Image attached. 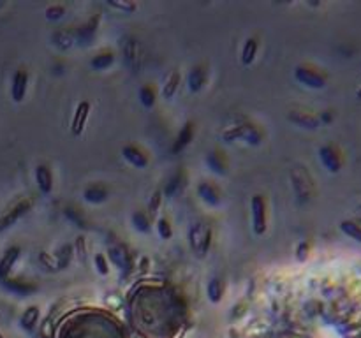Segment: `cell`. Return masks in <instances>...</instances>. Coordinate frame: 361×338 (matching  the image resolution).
I'll return each mask as SVG.
<instances>
[{
    "label": "cell",
    "instance_id": "cell-15",
    "mask_svg": "<svg viewBox=\"0 0 361 338\" xmlns=\"http://www.w3.org/2000/svg\"><path fill=\"white\" fill-rule=\"evenodd\" d=\"M83 197L85 201H88V203H102V201L108 199V191H106L104 187H101V185H92V187L85 189L83 192Z\"/></svg>",
    "mask_w": 361,
    "mask_h": 338
},
{
    "label": "cell",
    "instance_id": "cell-34",
    "mask_svg": "<svg viewBox=\"0 0 361 338\" xmlns=\"http://www.w3.org/2000/svg\"><path fill=\"white\" fill-rule=\"evenodd\" d=\"M64 6H50L46 9V18L48 20H59V18H62L64 16Z\"/></svg>",
    "mask_w": 361,
    "mask_h": 338
},
{
    "label": "cell",
    "instance_id": "cell-14",
    "mask_svg": "<svg viewBox=\"0 0 361 338\" xmlns=\"http://www.w3.org/2000/svg\"><path fill=\"white\" fill-rule=\"evenodd\" d=\"M198 194H199V197L204 201V203L213 204V206L220 204V196H219V192H217V189L212 187L210 183H201L199 187H198Z\"/></svg>",
    "mask_w": 361,
    "mask_h": 338
},
{
    "label": "cell",
    "instance_id": "cell-28",
    "mask_svg": "<svg viewBox=\"0 0 361 338\" xmlns=\"http://www.w3.org/2000/svg\"><path fill=\"white\" fill-rule=\"evenodd\" d=\"M132 224H134V228H136L138 231H141V233H148L150 231L148 217H146L145 213H141V212H134L132 213Z\"/></svg>",
    "mask_w": 361,
    "mask_h": 338
},
{
    "label": "cell",
    "instance_id": "cell-16",
    "mask_svg": "<svg viewBox=\"0 0 361 338\" xmlns=\"http://www.w3.org/2000/svg\"><path fill=\"white\" fill-rule=\"evenodd\" d=\"M204 81H206V71L203 67L192 69L191 74H188V88H191V92H199L203 88Z\"/></svg>",
    "mask_w": 361,
    "mask_h": 338
},
{
    "label": "cell",
    "instance_id": "cell-19",
    "mask_svg": "<svg viewBox=\"0 0 361 338\" xmlns=\"http://www.w3.org/2000/svg\"><path fill=\"white\" fill-rule=\"evenodd\" d=\"M256 53H257V41L254 39H249L247 43H245L243 49H241V62H243L245 65H250L256 59Z\"/></svg>",
    "mask_w": 361,
    "mask_h": 338
},
{
    "label": "cell",
    "instance_id": "cell-32",
    "mask_svg": "<svg viewBox=\"0 0 361 338\" xmlns=\"http://www.w3.org/2000/svg\"><path fill=\"white\" fill-rule=\"evenodd\" d=\"M157 231L162 240H169V238L173 236V229H171L169 222H167L166 218H161V220L157 222Z\"/></svg>",
    "mask_w": 361,
    "mask_h": 338
},
{
    "label": "cell",
    "instance_id": "cell-26",
    "mask_svg": "<svg viewBox=\"0 0 361 338\" xmlns=\"http://www.w3.org/2000/svg\"><path fill=\"white\" fill-rule=\"evenodd\" d=\"M109 259H111L113 265H117L118 268H127L129 266V259H127L125 252L122 249H118V247H115V249H109Z\"/></svg>",
    "mask_w": 361,
    "mask_h": 338
},
{
    "label": "cell",
    "instance_id": "cell-31",
    "mask_svg": "<svg viewBox=\"0 0 361 338\" xmlns=\"http://www.w3.org/2000/svg\"><path fill=\"white\" fill-rule=\"evenodd\" d=\"M180 183H182V173H176V175L167 181L166 189H164V194L166 196H173V194L180 189Z\"/></svg>",
    "mask_w": 361,
    "mask_h": 338
},
{
    "label": "cell",
    "instance_id": "cell-5",
    "mask_svg": "<svg viewBox=\"0 0 361 338\" xmlns=\"http://www.w3.org/2000/svg\"><path fill=\"white\" fill-rule=\"evenodd\" d=\"M30 206H32V201L30 199H23V201H20L18 204L14 206L11 212H7L4 217H0V231H4V229H7V228H11V226H14L16 222L20 220L25 213L30 210Z\"/></svg>",
    "mask_w": 361,
    "mask_h": 338
},
{
    "label": "cell",
    "instance_id": "cell-3",
    "mask_svg": "<svg viewBox=\"0 0 361 338\" xmlns=\"http://www.w3.org/2000/svg\"><path fill=\"white\" fill-rule=\"evenodd\" d=\"M250 210H252V226L256 234H264L266 231V203L261 196H254L250 201Z\"/></svg>",
    "mask_w": 361,
    "mask_h": 338
},
{
    "label": "cell",
    "instance_id": "cell-8",
    "mask_svg": "<svg viewBox=\"0 0 361 338\" xmlns=\"http://www.w3.org/2000/svg\"><path fill=\"white\" fill-rule=\"evenodd\" d=\"M18 257H20V249L18 247H11V249L6 250L4 257L0 259V280L7 278V275L11 273V270H13V266L16 265Z\"/></svg>",
    "mask_w": 361,
    "mask_h": 338
},
{
    "label": "cell",
    "instance_id": "cell-36",
    "mask_svg": "<svg viewBox=\"0 0 361 338\" xmlns=\"http://www.w3.org/2000/svg\"><path fill=\"white\" fill-rule=\"evenodd\" d=\"M342 229L346 231L349 236L356 238V240H361V229L358 228V226L351 224V222H344V224H342Z\"/></svg>",
    "mask_w": 361,
    "mask_h": 338
},
{
    "label": "cell",
    "instance_id": "cell-41",
    "mask_svg": "<svg viewBox=\"0 0 361 338\" xmlns=\"http://www.w3.org/2000/svg\"><path fill=\"white\" fill-rule=\"evenodd\" d=\"M0 338H4V335H2V333H0Z\"/></svg>",
    "mask_w": 361,
    "mask_h": 338
},
{
    "label": "cell",
    "instance_id": "cell-24",
    "mask_svg": "<svg viewBox=\"0 0 361 338\" xmlns=\"http://www.w3.org/2000/svg\"><path fill=\"white\" fill-rule=\"evenodd\" d=\"M206 164L210 166L212 171H215L217 175H224L225 173V164L222 157H220L219 154H215V152H212V154L206 155Z\"/></svg>",
    "mask_w": 361,
    "mask_h": 338
},
{
    "label": "cell",
    "instance_id": "cell-40",
    "mask_svg": "<svg viewBox=\"0 0 361 338\" xmlns=\"http://www.w3.org/2000/svg\"><path fill=\"white\" fill-rule=\"evenodd\" d=\"M305 250H307V243H299V247H298V259L299 261L305 259Z\"/></svg>",
    "mask_w": 361,
    "mask_h": 338
},
{
    "label": "cell",
    "instance_id": "cell-35",
    "mask_svg": "<svg viewBox=\"0 0 361 338\" xmlns=\"http://www.w3.org/2000/svg\"><path fill=\"white\" fill-rule=\"evenodd\" d=\"M96 268H97V271H99L101 275H108V271H109V265H108V261H106V257L102 254L99 255H96Z\"/></svg>",
    "mask_w": 361,
    "mask_h": 338
},
{
    "label": "cell",
    "instance_id": "cell-12",
    "mask_svg": "<svg viewBox=\"0 0 361 338\" xmlns=\"http://www.w3.org/2000/svg\"><path fill=\"white\" fill-rule=\"evenodd\" d=\"M192 136H194V125H192L191 122H187L185 125H183V129L180 130L178 138H176V141H175V145H173V152H175V154L182 152L183 148H185L188 143H191Z\"/></svg>",
    "mask_w": 361,
    "mask_h": 338
},
{
    "label": "cell",
    "instance_id": "cell-30",
    "mask_svg": "<svg viewBox=\"0 0 361 338\" xmlns=\"http://www.w3.org/2000/svg\"><path fill=\"white\" fill-rule=\"evenodd\" d=\"M139 99H141L143 106H146V108H151V106L155 104V93L150 86H143V88L139 90Z\"/></svg>",
    "mask_w": 361,
    "mask_h": 338
},
{
    "label": "cell",
    "instance_id": "cell-9",
    "mask_svg": "<svg viewBox=\"0 0 361 338\" xmlns=\"http://www.w3.org/2000/svg\"><path fill=\"white\" fill-rule=\"evenodd\" d=\"M2 286L6 287L7 291L14 292V294L18 296H27V294H32V292L37 291V287L34 286V284L30 282H23V280H2Z\"/></svg>",
    "mask_w": 361,
    "mask_h": 338
},
{
    "label": "cell",
    "instance_id": "cell-11",
    "mask_svg": "<svg viewBox=\"0 0 361 338\" xmlns=\"http://www.w3.org/2000/svg\"><path fill=\"white\" fill-rule=\"evenodd\" d=\"M35 178H37L39 191L43 194H50L53 191V176L48 166H44V164L37 166V169H35Z\"/></svg>",
    "mask_w": 361,
    "mask_h": 338
},
{
    "label": "cell",
    "instance_id": "cell-17",
    "mask_svg": "<svg viewBox=\"0 0 361 338\" xmlns=\"http://www.w3.org/2000/svg\"><path fill=\"white\" fill-rule=\"evenodd\" d=\"M37 321H39V307H28L25 312H23V315H22V328L23 329H27V331H30V329H34L35 328V324H37Z\"/></svg>",
    "mask_w": 361,
    "mask_h": 338
},
{
    "label": "cell",
    "instance_id": "cell-2",
    "mask_svg": "<svg viewBox=\"0 0 361 338\" xmlns=\"http://www.w3.org/2000/svg\"><path fill=\"white\" fill-rule=\"evenodd\" d=\"M122 51H124L127 67H129L132 72H139V69H141V57H139L138 41L130 35L125 37L124 43H122Z\"/></svg>",
    "mask_w": 361,
    "mask_h": 338
},
{
    "label": "cell",
    "instance_id": "cell-39",
    "mask_svg": "<svg viewBox=\"0 0 361 338\" xmlns=\"http://www.w3.org/2000/svg\"><path fill=\"white\" fill-rule=\"evenodd\" d=\"M39 262H41V265H43L44 268H46V270H55V265H53V259H50V255H48L46 252H41L39 254Z\"/></svg>",
    "mask_w": 361,
    "mask_h": 338
},
{
    "label": "cell",
    "instance_id": "cell-27",
    "mask_svg": "<svg viewBox=\"0 0 361 338\" xmlns=\"http://www.w3.org/2000/svg\"><path fill=\"white\" fill-rule=\"evenodd\" d=\"M321 159L326 164L330 171H336L338 169V157L335 155V152L331 148H322L321 150Z\"/></svg>",
    "mask_w": 361,
    "mask_h": 338
},
{
    "label": "cell",
    "instance_id": "cell-18",
    "mask_svg": "<svg viewBox=\"0 0 361 338\" xmlns=\"http://www.w3.org/2000/svg\"><path fill=\"white\" fill-rule=\"evenodd\" d=\"M206 292H208V298H210L212 303H219L220 299H222V294H224L222 282H220L219 278H212L210 282H208Z\"/></svg>",
    "mask_w": 361,
    "mask_h": 338
},
{
    "label": "cell",
    "instance_id": "cell-37",
    "mask_svg": "<svg viewBox=\"0 0 361 338\" xmlns=\"http://www.w3.org/2000/svg\"><path fill=\"white\" fill-rule=\"evenodd\" d=\"M108 6L115 7V9H120V11H125V12H132L136 9V6L130 2H115V0H108Z\"/></svg>",
    "mask_w": 361,
    "mask_h": 338
},
{
    "label": "cell",
    "instance_id": "cell-21",
    "mask_svg": "<svg viewBox=\"0 0 361 338\" xmlns=\"http://www.w3.org/2000/svg\"><path fill=\"white\" fill-rule=\"evenodd\" d=\"M56 268L59 270H64V268H67L69 266V262H71V259H72V245H64V247H60V250L56 252Z\"/></svg>",
    "mask_w": 361,
    "mask_h": 338
},
{
    "label": "cell",
    "instance_id": "cell-4",
    "mask_svg": "<svg viewBox=\"0 0 361 338\" xmlns=\"http://www.w3.org/2000/svg\"><path fill=\"white\" fill-rule=\"evenodd\" d=\"M236 138H241L245 139L247 143H252V145H259L261 143V133L252 125H240V127H235V129L227 130L224 133V139L227 141H233Z\"/></svg>",
    "mask_w": 361,
    "mask_h": 338
},
{
    "label": "cell",
    "instance_id": "cell-10",
    "mask_svg": "<svg viewBox=\"0 0 361 338\" xmlns=\"http://www.w3.org/2000/svg\"><path fill=\"white\" fill-rule=\"evenodd\" d=\"M296 80L299 83L307 85V86H312V88H321L324 86V80L319 74H315L314 71L310 69H305V67H298L296 69Z\"/></svg>",
    "mask_w": 361,
    "mask_h": 338
},
{
    "label": "cell",
    "instance_id": "cell-25",
    "mask_svg": "<svg viewBox=\"0 0 361 338\" xmlns=\"http://www.w3.org/2000/svg\"><path fill=\"white\" fill-rule=\"evenodd\" d=\"M115 62V55L113 53H101L96 59L92 60V67L97 69V71H102V69H108Z\"/></svg>",
    "mask_w": 361,
    "mask_h": 338
},
{
    "label": "cell",
    "instance_id": "cell-13",
    "mask_svg": "<svg viewBox=\"0 0 361 338\" xmlns=\"http://www.w3.org/2000/svg\"><path fill=\"white\" fill-rule=\"evenodd\" d=\"M122 154H124V157L136 167H145L146 164H148V160H146V157L143 155V152L138 150L136 146H124Z\"/></svg>",
    "mask_w": 361,
    "mask_h": 338
},
{
    "label": "cell",
    "instance_id": "cell-23",
    "mask_svg": "<svg viewBox=\"0 0 361 338\" xmlns=\"http://www.w3.org/2000/svg\"><path fill=\"white\" fill-rule=\"evenodd\" d=\"M96 20H92L90 23H87L85 27H81L80 30H78V41H80V44H90V41H92V37L96 35Z\"/></svg>",
    "mask_w": 361,
    "mask_h": 338
},
{
    "label": "cell",
    "instance_id": "cell-20",
    "mask_svg": "<svg viewBox=\"0 0 361 338\" xmlns=\"http://www.w3.org/2000/svg\"><path fill=\"white\" fill-rule=\"evenodd\" d=\"M178 85H180V74L178 72H171V76L166 80V85L162 88V97L164 99H171L176 93L178 90Z\"/></svg>",
    "mask_w": 361,
    "mask_h": 338
},
{
    "label": "cell",
    "instance_id": "cell-33",
    "mask_svg": "<svg viewBox=\"0 0 361 338\" xmlns=\"http://www.w3.org/2000/svg\"><path fill=\"white\" fill-rule=\"evenodd\" d=\"M65 217L69 218V220H72L78 228H85V220L83 217H81V213L78 212L74 208H65Z\"/></svg>",
    "mask_w": 361,
    "mask_h": 338
},
{
    "label": "cell",
    "instance_id": "cell-22",
    "mask_svg": "<svg viewBox=\"0 0 361 338\" xmlns=\"http://www.w3.org/2000/svg\"><path fill=\"white\" fill-rule=\"evenodd\" d=\"M289 120H293L294 123H298L301 127H309V129H315V125H317V120L314 117H310L307 113H298V111H293L289 115Z\"/></svg>",
    "mask_w": 361,
    "mask_h": 338
},
{
    "label": "cell",
    "instance_id": "cell-7",
    "mask_svg": "<svg viewBox=\"0 0 361 338\" xmlns=\"http://www.w3.org/2000/svg\"><path fill=\"white\" fill-rule=\"evenodd\" d=\"M88 113H90V104L87 101L80 102V106L76 108V113H74V118H72V123H71V130L74 136H80L83 133L85 129V123H87V118H88Z\"/></svg>",
    "mask_w": 361,
    "mask_h": 338
},
{
    "label": "cell",
    "instance_id": "cell-38",
    "mask_svg": "<svg viewBox=\"0 0 361 338\" xmlns=\"http://www.w3.org/2000/svg\"><path fill=\"white\" fill-rule=\"evenodd\" d=\"M161 201H162V197H161V191H157V192H154V196H151V199H150V204H148V212L154 215V213H157V210H159V204H161Z\"/></svg>",
    "mask_w": 361,
    "mask_h": 338
},
{
    "label": "cell",
    "instance_id": "cell-6",
    "mask_svg": "<svg viewBox=\"0 0 361 338\" xmlns=\"http://www.w3.org/2000/svg\"><path fill=\"white\" fill-rule=\"evenodd\" d=\"M27 85H28V74H27V71H23V69L16 71L14 78H13V85H11V96H13L14 102H22L23 99H25Z\"/></svg>",
    "mask_w": 361,
    "mask_h": 338
},
{
    "label": "cell",
    "instance_id": "cell-29",
    "mask_svg": "<svg viewBox=\"0 0 361 338\" xmlns=\"http://www.w3.org/2000/svg\"><path fill=\"white\" fill-rule=\"evenodd\" d=\"M53 43L60 49H67L72 46V37L69 35L67 32H56V34L53 35Z\"/></svg>",
    "mask_w": 361,
    "mask_h": 338
},
{
    "label": "cell",
    "instance_id": "cell-1",
    "mask_svg": "<svg viewBox=\"0 0 361 338\" xmlns=\"http://www.w3.org/2000/svg\"><path fill=\"white\" fill-rule=\"evenodd\" d=\"M191 249L194 252H198V255H204L210 250V243H212V231L206 229L203 224H196L191 228Z\"/></svg>",
    "mask_w": 361,
    "mask_h": 338
}]
</instances>
